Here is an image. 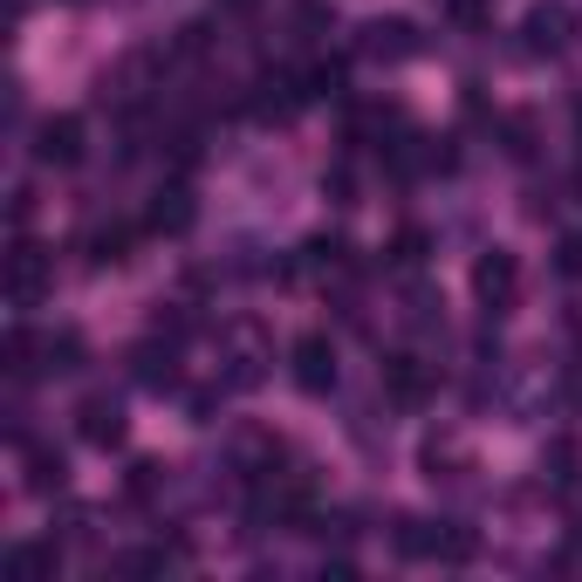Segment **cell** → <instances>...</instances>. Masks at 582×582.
<instances>
[{"label": "cell", "mask_w": 582, "mask_h": 582, "mask_svg": "<svg viewBox=\"0 0 582 582\" xmlns=\"http://www.w3.org/2000/svg\"><path fill=\"white\" fill-rule=\"evenodd\" d=\"M398 261H405V267L425 261V233H398Z\"/></svg>", "instance_id": "8"}, {"label": "cell", "mask_w": 582, "mask_h": 582, "mask_svg": "<svg viewBox=\"0 0 582 582\" xmlns=\"http://www.w3.org/2000/svg\"><path fill=\"white\" fill-rule=\"evenodd\" d=\"M562 267H569V275H582V241H569V247H562Z\"/></svg>", "instance_id": "9"}, {"label": "cell", "mask_w": 582, "mask_h": 582, "mask_svg": "<svg viewBox=\"0 0 582 582\" xmlns=\"http://www.w3.org/2000/svg\"><path fill=\"white\" fill-rule=\"evenodd\" d=\"M473 288H480V302H493V308H508L514 295H521V261L514 254H487L480 267H473Z\"/></svg>", "instance_id": "1"}, {"label": "cell", "mask_w": 582, "mask_h": 582, "mask_svg": "<svg viewBox=\"0 0 582 582\" xmlns=\"http://www.w3.org/2000/svg\"><path fill=\"white\" fill-rule=\"evenodd\" d=\"M226 8H233V14H247V8H254V0H226Z\"/></svg>", "instance_id": "11"}, {"label": "cell", "mask_w": 582, "mask_h": 582, "mask_svg": "<svg viewBox=\"0 0 582 582\" xmlns=\"http://www.w3.org/2000/svg\"><path fill=\"white\" fill-rule=\"evenodd\" d=\"M34 159H42V165H75V159H83V116H49Z\"/></svg>", "instance_id": "2"}, {"label": "cell", "mask_w": 582, "mask_h": 582, "mask_svg": "<svg viewBox=\"0 0 582 582\" xmlns=\"http://www.w3.org/2000/svg\"><path fill=\"white\" fill-rule=\"evenodd\" d=\"M569 521H575V534H582V487L569 493Z\"/></svg>", "instance_id": "10"}, {"label": "cell", "mask_w": 582, "mask_h": 582, "mask_svg": "<svg viewBox=\"0 0 582 582\" xmlns=\"http://www.w3.org/2000/svg\"><path fill=\"white\" fill-rule=\"evenodd\" d=\"M8 282H14L21 302H34V295H42V282H49V261L34 254V247H14V275H8Z\"/></svg>", "instance_id": "5"}, {"label": "cell", "mask_w": 582, "mask_h": 582, "mask_svg": "<svg viewBox=\"0 0 582 582\" xmlns=\"http://www.w3.org/2000/svg\"><path fill=\"white\" fill-rule=\"evenodd\" d=\"M391 398H405V405H418V398H425V370H418L411 357H398V364H391Z\"/></svg>", "instance_id": "7"}, {"label": "cell", "mask_w": 582, "mask_h": 582, "mask_svg": "<svg viewBox=\"0 0 582 582\" xmlns=\"http://www.w3.org/2000/svg\"><path fill=\"white\" fill-rule=\"evenodd\" d=\"M295 384H302V391H329V384H336V349L323 336L295 343Z\"/></svg>", "instance_id": "3"}, {"label": "cell", "mask_w": 582, "mask_h": 582, "mask_svg": "<svg viewBox=\"0 0 582 582\" xmlns=\"http://www.w3.org/2000/svg\"><path fill=\"white\" fill-rule=\"evenodd\" d=\"M364 34H370V42H364L370 55H405V49H411V42H405V34H411L405 21H377V28H364Z\"/></svg>", "instance_id": "6"}, {"label": "cell", "mask_w": 582, "mask_h": 582, "mask_svg": "<svg viewBox=\"0 0 582 582\" xmlns=\"http://www.w3.org/2000/svg\"><path fill=\"white\" fill-rule=\"evenodd\" d=\"M83 439H90V446H116V439H124V418H116L110 398H90V405H83Z\"/></svg>", "instance_id": "4"}]
</instances>
